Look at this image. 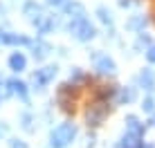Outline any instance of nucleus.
I'll return each mask as SVG.
<instances>
[{"label":"nucleus","mask_w":155,"mask_h":148,"mask_svg":"<svg viewBox=\"0 0 155 148\" xmlns=\"http://www.w3.org/2000/svg\"><path fill=\"white\" fill-rule=\"evenodd\" d=\"M9 65H12V70H16V72L25 70V56L20 54V52L12 54V56H9Z\"/></svg>","instance_id":"nucleus-9"},{"label":"nucleus","mask_w":155,"mask_h":148,"mask_svg":"<svg viewBox=\"0 0 155 148\" xmlns=\"http://www.w3.org/2000/svg\"><path fill=\"white\" fill-rule=\"evenodd\" d=\"M25 14L29 16L31 23H34V25L38 23V25H41V29H43V11H41L38 5H36V2H27V5H25Z\"/></svg>","instance_id":"nucleus-5"},{"label":"nucleus","mask_w":155,"mask_h":148,"mask_svg":"<svg viewBox=\"0 0 155 148\" xmlns=\"http://www.w3.org/2000/svg\"><path fill=\"white\" fill-rule=\"evenodd\" d=\"M54 74H56V67L54 65H50V67H43V70H36L34 74V85H45V83H50L52 79H54Z\"/></svg>","instance_id":"nucleus-3"},{"label":"nucleus","mask_w":155,"mask_h":148,"mask_svg":"<svg viewBox=\"0 0 155 148\" xmlns=\"http://www.w3.org/2000/svg\"><path fill=\"white\" fill-rule=\"evenodd\" d=\"M70 29H72V34L77 36L79 40H88V38H92V36H94V27H92L85 18L74 20V23L70 25Z\"/></svg>","instance_id":"nucleus-2"},{"label":"nucleus","mask_w":155,"mask_h":148,"mask_svg":"<svg viewBox=\"0 0 155 148\" xmlns=\"http://www.w3.org/2000/svg\"><path fill=\"white\" fill-rule=\"evenodd\" d=\"M146 59L151 61V63H155V45H153V47H148V52H146Z\"/></svg>","instance_id":"nucleus-13"},{"label":"nucleus","mask_w":155,"mask_h":148,"mask_svg":"<svg viewBox=\"0 0 155 148\" xmlns=\"http://www.w3.org/2000/svg\"><path fill=\"white\" fill-rule=\"evenodd\" d=\"M12 148H25V144H18V141H14V144H12Z\"/></svg>","instance_id":"nucleus-15"},{"label":"nucleus","mask_w":155,"mask_h":148,"mask_svg":"<svg viewBox=\"0 0 155 148\" xmlns=\"http://www.w3.org/2000/svg\"><path fill=\"white\" fill-rule=\"evenodd\" d=\"M119 148H142V137L128 135V133H126V137H124V141H121Z\"/></svg>","instance_id":"nucleus-8"},{"label":"nucleus","mask_w":155,"mask_h":148,"mask_svg":"<svg viewBox=\"0 0 155 148\" xmlns=\"http://www.w3.org/2000/svg\"><path fill=\"white\" fill-rule=\"evenodd\" d=\"M74 126L72 124H61L58 128H54V133H52V148H65L68 144L72 141V137H74Z\"/></svg>","instance_id":"nucleus-1"},{"label":"nucleus","mask_w":155,"mask_h":148,"mask_svg":"<svg viewBox=\"0 0 155 148\" xmlns=\"http://www.w3.org/2000/svg\"><path fill=\"white\" fill-rule=\"evenodd\" d=\"M34 50H38V52H34V56H38V59H43V56L47 54V50H50V47H47L45 43H38V45H34Z\"/></svg>","instance_id":"nucleus-12"},{"label":"nucleus","mask_w":155,"mask_h":148,"mask_svg":"<svg viewBox=\"0 0 155 148\" xmlns=\"http://www.w3.org/2000/svg\"><path fill=\"white\" fill-rule=\"evenodd\" d=\"M128 135H137L142 137V124L135 117H128Z\"/></svg>","instance_id":"nucleus-10"},{"label":"nucleus","mask_w":155,"mask_h":148,"mask_svg":"<svg viewBox=\"0 0 155 148\" xmlns=\"http://www.w3.org/2000/svg\"><path fill=\"white\" fill-rule=\"evenodd\" d=\"M97 70L101 74H113L115 72V63L108 59V56H101V59L97 61Z\"/></svg>","instance_id":"nucleus-7"},{"label":"nucleus","mask_w":155,"mask_h":148,"mask_svg":"<svg viewBox=\"0 0 155 148\" xmlns=\"http://www.w3.org/2000/svg\"><path fill=\"white\" fill-rule=\"evenodd\" d=\"M50 2H52V5H58V2H63V0H50Z\"/></svg>","instance_id":"nucleus-16"},{"label":"nucleus","mask_w":155,"mask_h":148,"mask_svg":"<svg viewBox=\"0 0 155 148\" xmlns=\"http://www.w3.org/2000/svg\"><path fill=\"white\" fill-rule=\"evenodd\" d=\"M7 92L12 94H18V97H27V88H25L23 81H18V79H12V81H7Z\"/></svg>","instance_id":"nucleus-6"},{"label":"nucleus","mask_w":155,"mask_h":148,"mask_svg":"<svg viewBox=\"0 0 155 148\" xmlns=\"http://www.w3.org/2000/svg\"><path fill=\"white\" fill-rule=\"evenodd\" d=\"M153 81H155V76H153V72L151 70H146L142 74V83H144V88H153Z\"/></svg>","instance_id":"nucleus-11"},{"label":"nucleus","mask_w":155,"mask_h":148,"mask_svg":"<svg viewBox=\"0 0 155 148\" xmlns=\"http://www.w3.org/2000/svg\"><path fill=\"white\" fill-rule=\"evenodd\" d=\"M133 97H135V92H133V90H128V92L124 90V92H121V99H124V101H130Z\"/></svg>","instance_id":"nucleus-14"},{"label":"nucleus","mask_w":155,"mask_h":148,"mask_svg":"<svg viewBox=\"0 0 155 148\" xmlns=\"http://www.w3.org/2000/svg\"><path fill=\"white\" fill-rule=\"evenodd\" d=\"M144 148H155V146H144Z\"/></svg>","instance_id":"nucleus-18"},{"label":"nucleus","mask_w":155,"mask_h":148,"mask_svg":"<svg viewBox=\"0 0 155 148\" xmlns=\"http://www.w3.org/2000/svg\"><path fill=\"white\" fill-rule=\"evenodd\" d=\"M5 97V90H0V99H2Z\"/></svg>","instance_id":"nucleus-17"},{"label":"nucleus","mask_w":155,"mask_h":148,"mask_svg":"<svg viewBox=\"0 0 155 148\" xmlns=\"http://www.w3.org/2000/svg\"><path fill=\"white\" fill-rule=\"evenodd\" d=\"M106 114H108V105L106 103H97V105H92V108H90V112H88V121L92 126H97L101 119L106 117Z\"/></svg>","instance_id":"nucleus-4"}]
</instances>
